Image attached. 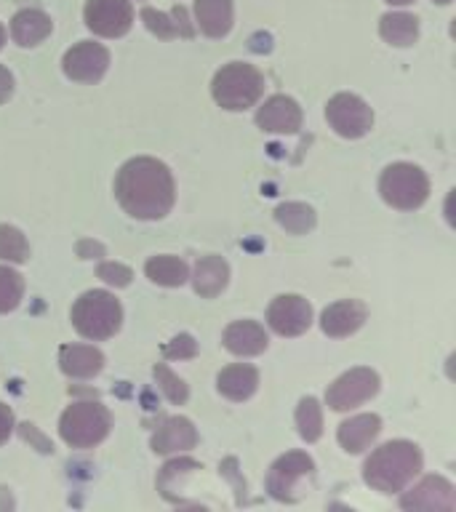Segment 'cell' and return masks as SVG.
<instances>
[{"mask_svg": "<svg viewBox=\"0 0 456 512\" xmlns=\"http://www.w3.org/2000/svg\"><path fill=\"white\" fill-rule=\"evenodd\" d=\"M379 32L390 46H414L416 38H419V19L414 14H403V11L384 14L382 22H379Z\"/></svg>", "mask_w": 456, "mask_h": 512, "instance_id": "obj_25", "label": "cell"}, {"mask_svg": "<svg viewBox=\"0 0 456 512\" xmlns=\"http://www.w3.org/2000/svg\"><path fill=\"white\" fill-rule=\"evenodd\" d=\"M115 195L134 219H163L174 208L176 184L166 163L155 158H134L118 171Z\"/></svg>", "mask_w": 456, "mask_h": 512, "instance_id": "obj_1", "label": "cell"}, {"mask_svg": "<svg viewBox=\"0 0 456 512\" xmlns=\"http://www.w3.org/2000/svg\"><path fill=\"white\" fill-rule=\"evenodd\" d=\"M11 35L19 46H38L51 35V16L38 11V8H24L11 19Z\"/></svg>", "mask_w": 456, "mask_h": 512, "instance_id": "obj_23", "label": "cell"}, {"mask_svg": "<svg viewBox=\"0 0 456 512\" xmlns=\"http://www.w3.org/2000/svg\"><path fill=\"white\" fill-rule=\"evenodd\" d=\"M99 278L104 280V283H110V286L115 288H126L128 283H131V278H134V272L128 270L126 264L120 262H104L99 264Z\"/></svg>", "mask_w": 456, "mask_h": 512, "instance_id": "obj_33", "label": "cell"}, {"mask_svg": "<svg viewBox=\"0 0 456 512\" xmlns=\"http://www.w3.org/2000/svg\"><path fill=\"white\" fill-rule=\"evenodd\" d=\"M227 278H230V267L224 262L222 256H203L195 264V272H192V283H195V291L206 299H214L224 291L227 286Z\"/></svg>", "mask_w": 456, "mask_h": 512, "instance_id": "obj_24", "label": "cell"}, {"mask_svg": "<svg viewBox=\"0 0 456 512\" xmlns=\"http://www.w3.org/2000/svg\"><path fill=\"white\" fill-rule=\"evenodd\" d=\"M0 259L11 264H22L30 259L27 238L11 224H0Z\"/></svg>", "mask_w": 456, "mask_h": 512, "instance_id": "obj_29", "label": "cell"}, {"mask_svg": "<svg viewBox=\"0 0 456 512\" xmlns=\"http://www.w3.org/2000/svg\"><path fill=\"white\" fill-rule=\"evenodd\" d=\"M22 435H24V438L38 440V446H40V451H43V454H48V451H54V446H48L46 440L40 438L38 432H35V427H32V424H22Z\"/></svg>", "mask_w": 456, "mask_h": 512, "instance_id": "obj_37", "label": "cell"}, {"mask_svg": "<svg viewBox=\"0 0 456 512\" xmlns=\"http://www.w3.org/2000/svg\"><path fill=\"white\" fill-rule=\"evenodd\" d=\"M144 272L152 283L166 288L184 286V280L190 278V270L179 256H152L150 262L144 264Z\"/></svg>", "mask_w": 456, "mask_h": 512, "instance_id": "obj_26", "label": "cell"}, {"mask_svg": "<svg viewBox=\"0 0 456 512\" xmlns=\"http://www.w3.org/2000/svg\"><path fill=\"white\" fill-rule=\"evenodd\" d=\"M24 294V280L22 275L11 267H3L0 264V315H6V312H14L22 302Z\"/></svg>", "mask_w": 456, "mask_h": 512, "instance_id": "obj_30", "label": "cell"}, {"mask_svg": "<svg viewBox=\"0 0 456 512\" xmlns=\"http://www.w3.org/2000/svg\"><path fill=\"white\" fill-rule=\"evenodd\" d=\"M400 507L408 512H451L456 507V491L446 478L427 475L400 496Z\"/></svg>", "mask_w": 456, "mask_h": 512, "instance_id": "obj_11", "label": "cell"}, {"mask_svg": "<svg viewBox=\"0 0 456 512\" xmlns=\"http://www.w3.org/2000/svg\"><path fill=\"white\" fill-rule=\"evenodd\" d=\"M222 342L232 355L254 358V355H262L267 350L270 339H267V331L259 323H254V320H235V323L224 328Z\"/></svg>", "mask_w": 456, "mask_h": 512, "instance_id": "obj_16", "label": "cell"}, {"mask_svg": "<svg viewBox=\"0 0 456 512\" xmlns=\"http://www.w3.org/2000/svg\"><path fill=\"white\" fill-rule=\"evenodd\" d=\"M86 27L102 38H123L134 24V8L128 0H86Z\"/></svg>", "mask_w": 456, "mask_h": 512, "instance_id": "obj_10", "label": "cell"}, {"mask_svg": "<svg viewBox=\"0 0 456 512\" xmlns=\"http://www.w3.org/2000/svg\"><path fill=\"white\" fill-rule=\"evenodd\" d=\"M216 387L227 400L243 403L259 387V371L254 366H246V363H235V366H227L222 374L216 376Z\"/></svg>", "mask_w": 456, "mask_h": 512, "instance_id": "obj_21", "label": "cell"}, {"mask_svg": "<svg viewBox=\"0 0 456 512\" xmlns=\"http://www.w3.org/2000/svg\"><path fill=\"white\" fill-rule=\"evenodd\" d=\"M163 355L168 360H190L198 355V342L190 334H179L163 347Z\"/></svg>", "mask_w": 456, "mask_h": 512, "instance_id": "obj_32", "label": "cell"}, {"mask_svg": "<svg viewBox=\"0 0 456 512\" xmlns=\"http://www.w3.org/2000/svg\"><path fill=\"white\" fill-rule=\"evenodd\" d=\"M432 3H440V6H446V3H451V0H432Z\"/></svg>", "mask_w": 456, "mask_h": 512, "instance_id": "obj_40", "label": "cell"}, {"mask_svg": "<svg viewBox=\"0 0 456 512\" xmlns=\"http://www.w3.org/2000/svg\"><path fill=\"white\" fill-rule=\"evenodd\" d=\"M211 94H214V102L224 110L243 112L262 99L264 75L256 70L254 64H224L222 70L214 75Z\"/></svg>", "mask_w": 456, "mask_h": 512, "instance_id": "obj_3", "label": "cell"}, {"mask_svg": "<svg viewBox=\"0 0 456 512\" xmlns=\"http://www.w3.org/2000/svg\"><path fill=\"white\" fill-rule=\"evenodd\" d=\"M368 318L366 304L358 302V299H342V302L331 304L323 310V318H320V328L323 334H328L331 339H344V336L355 334Z\"/></svg>", "mask_w": 456, "mask_h": 512, "instance_id": "obj_15", "label": "cell"}, {"mask_svg": "<svg viewBox=\"0 0 456 512\" xmlns=\"http://www.w3.org/2000/svg\"><path fill=\"white\" fill-rule=\"evenodd\" d=\"M155 379H158L160 390H163V395L168 398V403H174V406H184V403H187V398H190L187 384H184L166 363H158V366H155Z\"/></svg>", "mask_w": 456, "mask_h": 512, "instance_id": "obj_31", "label": "cell"}, {"mask_svg": "<svg viewBox=\"0 0 456 512\" xmlns=\"http://www.w3.org/2000/svg\"><path fill=\"white\" fill-rule=\"evenodd\" d=\"M275 219L291 235H304L315 227V211L307 203H283L275 208Z\"/></svg>", "mask_w": 456, "mask_h": 512, "instance_id": "obj_27", "label": "cell"}, {"mask_svg": "<svg viewBox=\"0 0 456 512\" xmlns=\"http://www.w3.org/2000/svg\"><path fill=\"white\" fill-rule=\"evenodd\" d=\"M14 94V78H11V72L6 67H0V104L8 102Z\"/></svg>", "mask_w": 456, "mask_h": 512, "instance_id": "obj_35", "label": "cell"}, {"mask_svg": "<svg viewBox=\"0 0 456 512\" xmlns=\"http://www.w3.org/2000/svg\"><path fill=\"white\" fill-rule=\"evenodd\" d=\"M62 67L64 75L75 83H99L110 67V51L94 40H83L64 54Z\"/></svg>", "mask_w": 456, "mask_h": 512, "instance_id": "obj_12", "label": "cell"}, {"mask_svg": "<svg viewBox=\"0 0 456 512\" xmlns=\"http://www.w3.org/2000/svg\"><path fill=\"white\" fill-rule=\"evenodd\" d=\"M296 427H299V435H302L307 443H315V440L323 435V411H320L318 400H299V408H296Z\"/></svg>", "mask_w": 456, "mask_h": 512, "instance_id": "obj_28", "label": "cell"}, {"mask_svg": "<svg viewBox=\"0 0 456 512\" xmlns=\"http://www.w3.org/2000/svg\"><path fill=\"white\" fill-rule=\"evenodd\" d=\"M123 307L110 291H86L72 307V326L91 342H104L120 331Z\"/></svg>", "mask_w": 456, "mask_h": 512, "instance_id": "obj_4", "label": "cell"}, {"mask_svg": "<svg viewBox=\"0 0 456 512\" xmlns=\"http://www.w3.org/2000/svg\"><path fill=\"white\" fill-rule=\"evenodd\" d=\"M315 462L302 451H288L270 467L267 475V491H270L278 502H296L302 496V480L312 478Z\"/></svg>", "mask_w": 456, "mask_h": 512, "instance_id": "obj_7", "label": "cell"}, {"mask_svg": "<svg viewBox=\"0 0 456 512\" xmlns=\"http://www.w3.org/2000/svg\"><path fill=\"white\" fill-rule=\"evenodd\" d=\"M267 323L280 336H302L312 326L310 302L299 294L275 296L267 310Z\"/></svg>", "mask_w": 456, "mask_h": 512, "instance_id": "obj_13", "label": "cell"}, {"mask_svg": "<svg viewBox=\"0 0 456 512\" xmlns=\"http://www.w3.org/2000/svg\"><path fill=\"white\" fill-rule=\"evenodd\" d=\"M326 118L344 139H360L374 126V112L355 94H336L334 99H328Z\"/></svg>", "mask_w": 456, "mask_h": 512, "instance_id": "obj_8", "label": "cell"}, {"mask_svg": "<svg viewBox=\"0 0 456 512\" xmlns=\"http://www.w3.org/2000/svg\"><path fill=\"white\" fill-rule=\"evenodd\" d=\"M142 22L147 24V30L152 35H158L163 40L192 38V32H195L184 6H176L171 14H163V11H155V8H142Z\"/></svg>", "mask_w": 456, "mask_h": 512, "instance_id": "obj_20", "label": "cell"}, {"mask_svg": "<svg viewBox=\"0 0 456 512\" xmlns=\"http://www.w3.org/2000/svg\"><path fill=\"white\" fill-rule=\"evenodd\" d=\"M3 43H6V30H3V24H0V48H3Z\"/></svg>", "mask_w": 456, "mask_h": 512, "instance_id": "obj_39", "label": "cell"}, {"mask_svg": "<svg viewBox=\"0 0 456 512\" xmlns=\"http://www.w3.org/2000/svg\"><path fill=\"white\" fill-rule=\"evenodd\" d=\"M195 443H198V432H195L190 419H184V416H171L152 435L155 454H182V451L195 448Z\"/></svg>", "mask_w": 456, "mask_h": 512, "instance_id": "obj_17", "label": "cell"}, {"mask_svg": "<svg viewBox=\"0 0 456 512\" xmlns=\"http://www.w3.org/2000/svg\"><path fill=\"white\" fill-rule=\"evenodd\" d=\"M195 22L208 38H224L232 30V0H195Z\"/></svg>", "mask_w": 456, "mask_h": 512, "instance_id": "obj_22", "label": "cell"}, {"mask_svg": "<svg viewBox=\"0 0 456 512\" xmlns=\"http://www.w3.org/2000/svg\"><path fill=\"white\" fill-rule=\"evenodd\" d=\"M379 432H382V419H379V416L358 414L339 424L336 438H339V443H342V448L347 454H360V451H366V448L374 443Z\"/></svg>", "mask_w": 456, "mask_h": 512, "instance_id": "obj_18", "label": "cell"}, {"mask_svg": "<svg viewBox=\"0 0 456 512\" xmlns=\"http://www.w3.org/2000/svg\"><path fill=\"white\" fill-rule=\"evenodd\" d=\"M59 366L72 379H91L104 368V355L91 344H64L59 352Z\"/></svg>", "mask_w": 456, "mask_h": 512, "instance_id": "obj_19", "label": "cell"}, {"mask_svg": "<svg viewBox=\"0 0 456 512\" xmlns=\"http://www.w3.org/2000/svg\"><path fill=\"white\" fill-rule=\"evenodd\" d=\"M78 254L83 256V259H94V254H96V256H102V254H104V248L99 246V243H91V240H83V243H80V246H78Z\"/></svg>", "mask_w": 456, "mask_h": 512, "instance_id": "obj_36", "label": "cell"}, {"mask_svg": "<svg viewBox=\"0 0 456 512\" xmlns=\"http://www.w3.org/2000/svg\"><path fill=\"white\" fill-rule=\"evenodd\" d=\"M422 451L408 440H390L368 456L363 480L382 494H398L422 472Z\"/></svg>", "mask_w": 456, "mask_h": 512, "instance_id": "obj_2", "label": "cell"}, {"mask_svg": "<svg viewBox=\"0 0 456 512\" xmlns=\"http://www.w3.org/2000/svg\"><path fill=\"white\" fill-rule=\"evenodd\" d=\"M379 392V376L371 368H350L347 374L336 379L326 392L328 406L334 411H350L355 406H363Z\"/></svg>", "mask_w": 456, "mask_h": 512, "instance_id": "obj_9", "label": "cell"}, {"mask_svg": "<svg viewBox=\"0 0 456 512\" xmlns=\"http://www.w3.org/2000/svg\"><path fill=\"white\" fill-rule=\"evenodd\" d=\"M110 411L96 400L72 403L59 419V435L72 448H94L110 435Z\"/></svg>", "mask_w": 456, "mask_h": 512, "instance_id": "obj_5", "label": "cell"}, {"mask_svg": "<svg viewBox=\"0 0 456 512\" xmlns=\"http://www.w3.org/2000/svg\"><path fill=\"white\" fill-rule=\"evenodd\" d=\"M256 126L267 134H296L302 128V107L291 96H270L256 112Z\"/></svg>", "mask_w": 456, "mask_h": 512, "instance_id": "obj_14", "label": "cell"}, {"mask_svg": "<svg viewBox=\"0 0 456 512\" xmlns=\"http://www.w3.org/2000/svg\"><path fill=\"white\" fill-rule=\"evenodd\" d=\"M11 432H14V411L6 403H0V446L11 438Z\"/></svg>", "mask_w": 456, "mask_h": 512, "instance_id": "obj_34", "label": "cell"}, {"mask_svg": "<svg viewBox=\"0 0 456 512\" xmlns=\"http://www.w3.org/2000/svg\"><path fill=\"white\" fill-rule=\"evenodd\" d=\"M384 3H390V6H408V3H414V0H384Z\"/></svg>", "mask_w": 456, "mask_h": 512, "instance_id": "obj_38", "label": "cell"}, {"mask_svg": "<svg viewBox=\"0 0 456 512\" xmlns=\"http://www.w3.org/2000/svg\"><path fill=\"white\" fill-rule=\"evenodd\" d=\"M379 192L384 203L398 211H414L430 198V179L414 163H392L382 171Z\"/></svg>", "mask_w": 456, "mask_h": 512, "instance_id": "obj_6", "label": "cell"}]
</instances>
